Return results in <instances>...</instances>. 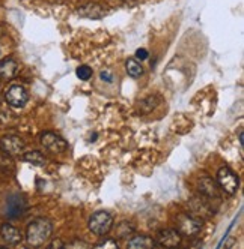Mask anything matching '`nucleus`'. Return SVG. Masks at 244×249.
Instances as JSON below:
<instances>
[{
  "label": "nucleus",
  "instance_id": "6",
  "mask_svg": "<svg viewBox=\"0 0 244 249\" xmlns=\"http://www.w3.org/2000/svg\"><path fill=\"white\" fill-rule=\"evenodd\" d=\"M177 225H178L180 233L184 236H196L202 230V222L193 216L185 215V213H183V215L177 218Z\"/></svg>",
  "mask_w": 244,
  "mask_h": 249
},
{
  "label": "nucleus",
  "instance_id": "26",
  "mask_svg": "<svg viewBox=\"0 0 244 249\" xmlns=\"http://www.w3.org/2000/svg\"><path fill=\"white\" fill-rule=\"evenodd\" d=\"M125 5H128V6H133V5H136L137 3V0H122Z\"/></svg>",
  "mask_w": 244,
  "mask_h": 249
},
{
  "label": "nucleus",
  "instance_id": "14",
  "mask_svg": "<svg viewBox=\"0 0 244 249\" xmlns=\"http://www.w3.org/2000/svg\"><path fill=\"white\" fill-rule=\"evenodd\" d=\"M199 189L205 194V195H208V197H217V186H216V183L211 180V179H208V177H203V179L199 182Z\"/></svg>",
  "mask_w": 244,
  "mask_h": 249
},
{
  "label": "nucleus",
  "instance_id": "3",
  "mask_svg": "<svg viewBox=\"0 0 244 249\" xmlns=\"http://www.w3.org/2000/svg\"><path fill=\"white\" fill-rule=\"evenodd\" d=\"M217 183L222 188V191L226 192L228 195H234L238 191V177L228 167H222L219 170V173H217Z\"/></svg>",
  "mask_w": 244,
  "mask_h": 249
},
{
  "label": "nucleus",
  "instance_id": "27",
  "mask_svg": "<svg viewBox=\"0 0 244 249\" xmlns=\"http://www.w3.org/2000/svg\"><path fill=\"white\" fill-rule=\"evenodd\" d=\"M240 144L243 146V132H240Z\"/></svg>",
  "mask_w": 244,
  "mask_h": 249
},
{
  "label": "nucleus",
  "instance_id": "4",
  "mask_svg": "<svg viewBox=\"0 0 244 249\" xmlns=\"http://www.w3.org/2000/svg\"><path fill=\"white\" fill-rule=\"evenodd\" d=\"M26 212V200L23 195L20 194H12L6 198L5 204V215L9 219H17L23 216V213Z\"/></svg>",
  "mask_w": 244,
  "mask_h": 249
},
{
  "label": "nucleus",
  "instance_id": "22",
  "mask_svg": "<svg viewBox=\"0 0 244 249\" xmlns=\"http://www.w3.org/2000/svg\"><path fill=\"white\" fill-rule=\"evenodd\" d=\"M97 248H118V243H116L115 240L109 239V240H106V242L98 243V245H97Z\"/></svg>",
  "mask_w": 244,
  "mask_h": 249
},
{
  "label": "nucleus",
  "instance_id": "8",
  "mask_svg": "<svg viewBox=\"0 0 244 249\" xmlns=\"http://www.w3.org/2000/svg\"><path fill=\"white\" fill-rule=\"evenodd\" d=\"M6 102L14 107V108H21V107L26 105L27 99H29V95H27V90L23 87V86H11L8 90H6Z\"/></svg>",
  "mask_w": 244,
  "mask_h": 249
},
{
  "label": "nucleus",
  "instance_id": "18",
  "mask_svg": "<svg viewBox=\"0 0 244 249\" xmlns=\"http://www.w3.org/2000/svg\"><path fill=\"white\" fill-rule=\"evenodd\" d=\"M77 77H79L80 80H83V81L89 80V78L92 77V69H91L89 66H86V65L79 66V68H77Z\"/></svg>",
  "mask_w": 244,
  "mask_h": 249
},
{
  "label": "nucleus",
  "instance_id": "20",
  "mask_svg": "<svg viewBox=\"0 0 244 249\" xmlns=\"http://www.w3.org/2000/svg\"><path fill=\"white\" fill-rule=\"evenodd\" d=\"M11 161L8 159V156L3 153V152H0V171H8L11 168Z\"/></svg>",
  "mask_w": 244,
  "mask_h": 249
},
{
  "label": "nucleus",
  "instance_id": "12",
  "mask_svg": "<svg viewBox=\"0 0 244 249\" xmlns=\"http://www.w3.org/2000/svg\"><path fill=\"white\" fill-rule=\"evenodd\" d=\"M17 72H19V63H17L14 59L8 57L0 62V77L3 80L14 78L17 75Z\"/></svg>",
  "mask_w": 244,
  "mask_h": 249
},
{
  "label": "nucleus",
  "instance_id": "16",
  "mask_svg": "<svg viewBox=\"0 0 244 249\" xmlns=\"http://www.w3.org/2000/svg\"><path fill=\"white\" fill-rule=\"evenodd\" d=\"M125 69H127L128 75H130V77H134V78L141 77V75L143 74V68H142V65L139 63L137 60H134V59H128V60L125 62Z\"/></svg>",
  "mask_w": 244,
  "mask_h": 249
},
{
  "label": "nucleus",
  "instance_id": "10",
  "mask_svg": "<svg viewBox=\"0 0 244 249\" xmlns=\"http://www.w3.org/2000/svg\"><path fill=\"white\" fill-rule=\"evenodd\" d=\"M181 243V236L175 230H163L157 236V245L166 248H175Z\"/></svg>",
  "mask_w": 244,
  "mask_h": 249
},
{
  "label": "nucleus",
  "instance_id": "7",
  "mask_svg": "<svg viewBox=\"0 0 244 249\" xmlns=\"http://www.w3.org/2000/svg\"><path fill=\"white\" fill-rule=\"evenodd\" d=\"M41 144L51 153H62L68 147L66 141L61 135H58L55 132H50V131L44 132L41 135Z\"/></svg>",
  "mask_w": 244,
  "mask_h": 249
},
{
  "label": "nucleus",
  "instance_id": "19",
  "mask_svg": "<svg viewBox=\"0 0 244 249\" xmlns=\"http://www.w3.org/2000/svg\"><path fill=\"white\" fill-rule=\"evenodd\" d=\"M134 231V228L130 225V224H127V222H122L119 227H118V236L119 237H127L128 234H131Z\"/></svg>",
  "mask_w": 244,
  "mask_h": 249
},
{
  "label": "nucleus",
  "instance_id": "5",
  "mask_svg": "<svg viewBox=\"0 0 244 249\" xmlns=\"http://www.w3.org/2000/svg\"><path fill=\"white\" fill-rule=\"evenodd\" d=\"M0 149L6 156H19L24 150V141L17 135H5L0 140Z\"/></svg>",
  "mask_w": 244,
  "mask_h": 249
},
{
  "label": "nucleus",
  "instance_id": "1",
  "mask_svg": "<svg viewBox=\"0 0 244 249\" xmlns=\"http://www.w3.org/2000/svg\"><path fill=\"white\" fill-rule=\"evenodd\" d=\"M53 233V225L48 219L44 218H38L33 219L29 225H27V231H26V240L30 246H42Z\"/></svg>",
  "mask_w": 244,
  "mask_h": 249
},
{
  "label": "nucleus",
  "instance_id": "17",
  "mask_svg": "<svg viewBox=\"0 0 244 249\" xmlns=\"http://www.w3.org/2000/svg\"><path fill=\"white\" fill-rule=\"evenodd\" d=\"M160 99L157 98V96H149V98H146V99H143L141 104H139V107H143V105H146V108H143L142 110V113H149L152 108H155V104L159 102Z\"/></svg>",
  "mask_w": 244,
  "mask_h": 249
},
{
  "label": "nucleus",
  "instance_id": "21",
  "mask_svg": "<svg viewBox=\"0 0 244 249\" xmlns=\"http://www.w3.org/2000/svg\"><path fill=\"white\" fill-rule=\"evenodd\" d=\"M100 78H101L102 81H106V83H112V81H113V74H112V71H109V69L101 71Z\"/></svg>",
  "mask_w": 244,
  "mask_h": 249
},
{
  "label": "nucleus",
  "instance_id": "2",
  "mask_svg": "<svg viewBox=\"0 0 244 249\" xmlns=\"http://www.w3.org/2000/svg\"><path fill=\"white\" fill-rule=\"evenodd\" d=\"M113 227V218L107 212H97L89 219V230L97 236H106Z\"/></svg>",
  "mask_w": 244,
  "mask_h": 249
},
{
  "label": "nucleus",
  "instance_id": "13",
  "mask_svg": "<svg viewBox=\"0 0 244 249\" xmlns=\"http://www.w3.org/2000/svg\"><path fill=\"white\" fill-rule=\"evenodd\" d=\"M127 246L131 248V249H148V248L157 246V243H155L152 239H149V237L141 236V237H134V239H131V240L128 242Z\"/></svg>",
  "mask_w": 244,
  "mask_h": 249
},
{
  "label": "nucleus",
  "instance_id": "24",
  "mask_svg": "<svg viewBox=\"0 0 244 249\" xmlns=\"http://www.w3.org/2000/svg\"><path fill=\"white\" fill-rule=\"evenodd\" d=\"M66 246H68V248H89L88 243L79 242V240H76V242H73V243H69V245H66Z\"/></svg>",
  "mask_w": 244,
  "mask_h": 249
},
{
  "label": "nucleus",
  "instance_id": "15",
  "mask_svg": "<svg viewBox=\"0 0 244 249\" xmlns=\"http://www.w3.org/2000/svg\"><path fill=\"white\" fill-rule=\"evenodd\" d=\"M24 161L30 162L32 165H37V167H44L45 165V158L42 156L41 152L38 150H33V152H27L24 155Z\"/></svg>",
  "mask_w": 244,
  "mask_h": 249
},
{
  "label": "nucleus",
  "instance_id": "23",
  "mask_svg": "<svg viewBox=\"0 0 244 249\" xmlns=\"http://www.w3.org/2000/svg\"><path fill=\"white\" fill-rule=\"evenodd\" d=\"M136 57H137L139 60H145V59H148V51H146L145 48H139V50L136 51Z\"/></svg>",
  "mask_w": 244,
  "mask_h": 249
},
{
  "label": "nucleus",
  "instance_id": "11",
  "mask_svg": "<svg viewBox=\"0 0 244 249\" xmlns=\"http://www.w3.org/2000/svg\"><path fill=\"white\" fill-rule=\"evenodd\" d=\"M0 236H2V239L9 245H19L23 240L21 231L11 224H3L0 227Z\"/></svg>",
  "mask_w": 244,
  "mask_h": 249
},
{
  "label": "nucleus",
  "instance_id": "25",
  "mask_svg": "<svg viewBox=\"0 0 244 249\" xmlns=\"http://www.w3.org/2000/svg\"><path fill=\"white\" fill-rule=\"evenodd\" d=\"M63 246H65V245H63V243H62L61 240H58V242L55 240L53 243L50 245V248H63Z\"/></svg>",
  "mask_w": 244,
  "mask_h": 249
},
{
  "label": "nucleus",
  "instance_id": "9",
  "mask_svg": "<svg viewBox=\"0 0 244 249\" xmlns=\"http://www.w3.org/2000/svg\"><path fill=\"white\" fill-rule=\"evenodd\" d=\"M109 12V8L104 6L101 3H86L83 6H79L77 9V14L80 17H84V18H91V20H100V18H104V17L107 15Z\"/></svg>",
  "mask_w": 244,
  "mask_h": 249
}]
</instances>
